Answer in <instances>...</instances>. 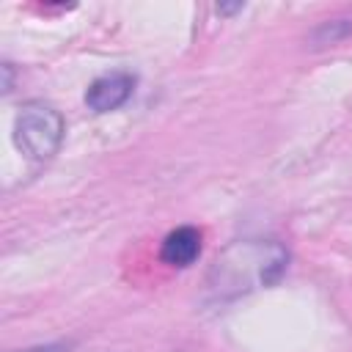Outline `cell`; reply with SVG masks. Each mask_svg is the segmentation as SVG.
<instances>
[{
	"label": "cell",
	"mask_w": 352,
	"mask_h": 352,
	"mask_svg": "<svg viewBox=\"0 0 352 352\" xmlns=\"http://www.w3.org/2000/svg\"><path fill=\"white\" fill-rule=\"evenodd\" d=\"M289 264V250L280 242L245 239L228 245L209 270V289L226 300L245 294L256 286H272L280 280Z\"/></svg>",
	"instance_id": "6da1fadb"
},
{
	"label": "cell",
	"mask_w": 352,
	"mask_h": 352,
	"mask_svg": "<svg viewBox=\"0 0 352 352\" xmlns=\"http://www.w3.org/2000/svg\"><path fill=\"white\" fill-rule=\"evenodd\" d=\"M63 116L44 104V102H30L16 113L14 121V140L22 148L25 157L30 160H50L63 140Z\"/></svg>",
	"instance_id": "7a4b0ae2"
},
{
	"label": "cell",
	"mask_w": 352,
	"mask_h": 352,
	"mask_svg": "<svg viewBox=\"0 0 352 352\" xmlns=\"http://www.w3.org/2000/svg\"><path fill=\"white\" fill-rule=\"evenodd\" d=\"M132 88H135V77L126 74V72H113V74H104L99 80H94L85 91V104L88 110L94 113H110V110H118L129 96H132Z\"/></svg>",
	"instance_id": "3957f363"
},
{
	"label": "cell",
	"mask_w": 352,
	"mask_h": 352,
	"mask_svg": "<svg viewBox=\"0 0 352 352\" xmlns=\"http://www.w3.org/2000/svg\"><path fill=\"white\" fill-rule=\"evenodd\" d=\"M201 253V231L192 226L173 228L160 248V258L170 267H190Z\"/></svg>",
	"instance_id": "277c9868"
},
{
	"label": "cell",
	"mask_w": 352,
	"mask_h": 352,
	"mask_svg": "<svg viewBox=\"0 0 352 352\" xmlns=\"http://www.w3.org/2000/svg\"><path fill=\"white\" fill-rule=\"evenodd\" d=\"M352 33V19L344 16V19H327L322 25H316L308 36L311 47H327V44H338L341 38H346Z\"/></svg>",
	"instance_id": "5b68a950"
},
{
	"label": "cell",
	"mask_w": 352,
	"mask_h": 352,
	"mask_svg": "<svg viewBox=\"0 0 352 352\" xmlns=\"http://www.w3.org/2000/svg\"><path fill=\"white\" fill-rule=\"evenodd\" d=\"M69 346H72V344H63V341H58V344H41V346L16 349V352H69Z\"/></svg>",
	"instance_id": "8992f818"
},
{
	"label": "cell",
	"mask_w": 352,
	"mask_h": 352,
	"mask_svg": "<svg viewBox=\"0 0 352 352\" xmlns=\"http://www.w3.org/2000/svg\"><path fill=\"white\" fill-rule=\"evenodd\" d=\"M242 8H245V3H220L217 6L220 14H234V11H242Z\"/></svg>",
	"instance_id": "52a82bcc"
},
{
	"label": "cell",
	"mask_w": 352,
	"mask_h": 352,
	"mask_svg": "<svg viewBox=\"0 0 352 352\" xmlns=\"http://www.w3.org/2000/svg\"><path fill=\"white\" fill-rule=\"evenodd\" d=\"M3 74H6V80H3V91H11V63H3Z\"/></svg>",
	"instance_id": "ba28073f"
}]
</instances>
